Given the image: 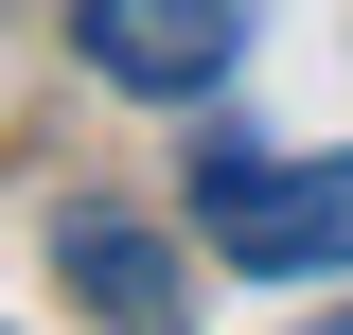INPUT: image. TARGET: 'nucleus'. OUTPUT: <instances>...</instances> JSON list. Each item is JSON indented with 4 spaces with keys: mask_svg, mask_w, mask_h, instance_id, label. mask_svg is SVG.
<instances>
[{
    "mask_svg": "<svg viewBox=\"0 0 353 335\" xmlns=\"http://www.w3.org/2000/svg\"><path fill=\"white\" fill-rule=\"evenodd\" d=\"M194 230L248 283H336L353 265V159H265V141H212L194 159Z\"/></svg>",
    "mask_w": 353,
    "mask_h": 335,
    "instance_id": "nucleus-1",
    "label": "nucleus"
},
{
    "mask_svg": "<svg viewBox=\"0 0 353 335\" xmlns=\"http://www.w3.org/2000/svg\"><path fill=\"white\" fill-rule=\"evenodd\" d=\"M265 0H71V71L124 88V106H212L248 71Z\"/></svg>",
    "mask_w": 353,
    "mask_h": 335,
    "instance_id": "nucleus-2",
    "label": "nucleus"
},
{
    "mask_svg": "<svg viewBox=\"0 0 353 335\" xmlns=\"http://www.w3.org/2000/svg\"><path fill=\"white\" fill-rule=\"evenodd\" d=\"M53 283H71L106 335H194V265H176L141 212H53Z\"/></svg>",
    "mask_w": 353,
    "mask_h": 335,
    "instance_id": "nucleus-3",
    "label": "nucleus"
},
{
    "mask_svg": "<svg viewBox=\"0 0 353 335\" xmlns=\"http://www.w3.org/2000/svg\"><path fill=\"white\" fill-rule=\"evenodd\" d=\"M318 335H353V318H318Z\"/></svg>",
    "mask_w": 353,
    "mask_h": 335,
    "instance_id": "nucleus-4",
    "label": "nucleus"
}]
</instances>
